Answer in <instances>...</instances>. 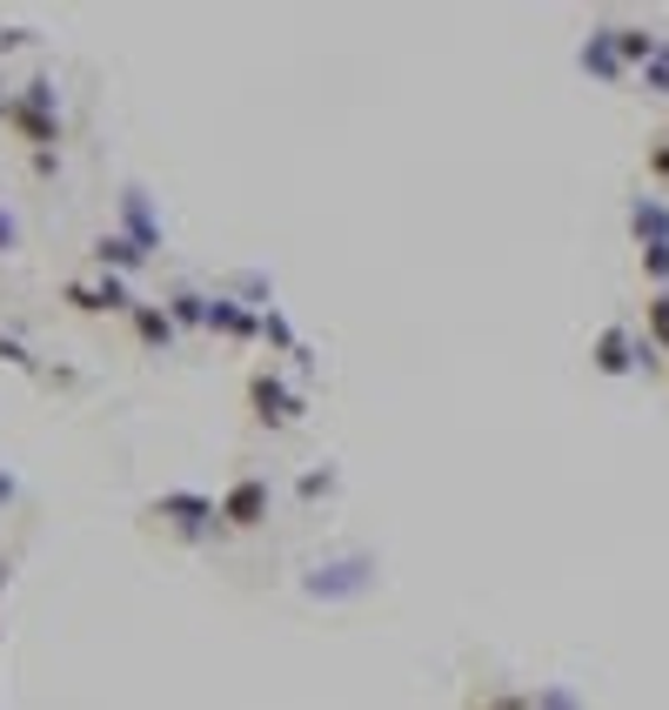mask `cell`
<instances>
[{
	"instance_id": "1",
	"label": "cell",
	"mask_w": 669,
	"mask_h": 710,
	"mask_svg": "<svg viewBox=\"0 0 669 710\" xmlns=\"http://www.w3.org/2000/svg\"><path fill=\"white\" fill-rule=\"evenodd\" d=\"M248 396H255V416H261V422H274V429H289V422L302 416V396L289 389L282 375H268V369L248 382Z\"/></svg>"
},
{
	"instance_id": "2",
	"label": "cell",
	"mask_w": 669,
	"mask_h": 710,
	"mask_svg": "<svg viewBox=\"0 0 669 710\" xmlns=\"http://www.w3.org/2000/svg\"><path fill=\"white\" fill-rule=\"evenodd\" d=\"M268 516V482L261 476H242L228 497H221V523H235V529H255Z\"/></svg>"
},
{
	"instance_id": "3",
	"label": "cell",
	"mask_w": 669,
	"mask_h": 710,
	"mask_svg": "<svg viewBox=\"0 0 669 710\" xmlns=\"http://www.w3.org/2000/svg\"><path fill=\"white\" fill-rule=\"evenodd\" d=\"M154 516L181 523V529H208V523L221 516V503H208V497H188V489H175V497H161V503H154Z\"/></svg>"
},
{
	"instance_id": "4",
	"label": "cell",
	"mask_w": 669,
	"mask_h": 710,
	"mask_svg": "<svg viewBox=\"0 0 669 710\" xmlns=\"http://www.w3.org/2000/svg\"><path fill=\"white\" fill-rule=\"evenodd\" d=\"M68 302H74L81 315H101V309H134V295H128V289H121L115 276H107L101 289H87V282H74V289H68Z\"/></svg>"
},
{
	"instance_id": "5",
	"label": "cell",
	"mask_w": 669,
	"mask_h": 710,
	"mask_svg": "<svg viewBox=\"0 0 669 710\" xmlns=\"http://www.w3.org/2000/svg\"><path fill=\"white\" fill-rule=\"evenodd\" d=\"M121 214H128V242H141V248L154 255V248H161V229H154V214H148V195H141V188L121 195Z\"/></svg>"
},
{
	"instance_id": "6",
	"label": "cell",
	"mask_w": 669,
	"mask_h": 710,
	"mask_svg": "<svg viewBox=\"0 0 669 710\" xmlns=\"http://www.w3.org/2000/svg\"><path fill=\"white\" fill-rule=\"evenodd\" d=\"M134 329H141L148 349H167V342H175V315L154 309V302H134Z\"/></svg>"
},
{
	"instance_id": "7",
	"label": "cell",
	"mask_w": 669,
	"mask_h": 710,
	"mask_svg": "<svg viewBox=\"0 0 669 710\" xmlns=\"http://www.w3.org/2000/svg\"><path fill=\"white\" fill-rule=\"evenodd\" d=\"M208 329H221V336H255L261 322H255L248 309H235L228 295H214V302H208Z\"/></svg>"
},
{
	"instance_id": "8",
	"label": "cell",
	"mask_w": 669,
	"mask_h": 710,
	"mask_svg": "<svg viewBox=\"0 0 669 710\" xmlns=\"http://www.w3.org/2000/svg\"><path fill=\"white\" fill-rule=\"evenodd\" d=\"M94 261H101V268H141V261H148V248H141V242H128V235H101V242H94Z\"/></svg>"
},
{
	"instance_id": "9",
	"label": "cell",
	"mask_w": 669,
	"mask_h": 710,
	"mask_svg": "<svg viewBox=\"0 0 669 710\" xmlns=\"http://www.w3.org/2000/svg\"><path fill=\"white\" fill-rule=\"evenodd\" d=\"M596 369H609V375L630 369V336H623V329H609V336L596 342Z\"/></svg>"
},
{
	"instance_id": "10",
	"label": "cell",
	"mask_w": 669,
	"mask_h": 710,
	"mask_svg": "<svg viewBox=\"0 0 669 710\" xmlns=\"http://www.w3.org/2000/svg\"><path fill=\"white\" fill-rule=\"evenodd\" d=\"M167 315H175V322H208V302L201 295H175V302H167Z\"/></svg>"
},
{
	"instance_id": "11",
	"label": "cell",
	"mask_w": 669,
	"mask_h": 710,
	"mask_svg": "<svg viewBox=\"0 0 669 710\" xmlns=\"http://www.w3.org/2000/svg\"><path fill=\"white\" fill-rule=\"evenodd\" d=\"M0 362H14V369H34V356L14 342V336H0Z\"/></svg>"
},
{
	"instance_id": "12",
	"label": "cell",
	"mask_w": 669,
	"mask_h": 710,
	"mask_svg": "<svg viewBox=\"0 0 669 710\" xmlns=\"http://www.w3.org/2000/svg\"><path fill=\"white\" fill-rule=\"evenodd\" d=\"M636 229H649V235H662V229H669V214H662V208H636Z\"/></svg>"
},
{
	"instance_id": "13",
	"label": "cell",
	"mask_w": 669,
	"mask_h": 710,
	"mask_svg": "<svg viewBox=\"0 0 669 710\" xmlns=\"http://www.w3.org/2000/svg\"><path fill=\"white\" fill-rule=\"evenodd\" d=\"M14 242H21V222H14V214H8V208H0V255H8Z\"/></svg>"
},
{
	"instance_id": "14",
	"label": "cell",
	"mask_w": 669,
	"mask_h": 710,
	"mask_svg": "<svg viewBox=\"0 0 669 710\" xmlns=\"http://www.w3.org/2000/svg\"><path fill=\"white\" fill-rule=\"evenodd\" d=\"M21 40H27V34H21V27H8V34H0V47H21Z\"/></svg>"
},
{
	"instance_id": "15",
	"label": "cell",
	"mask_w": 669,
	"mask_h": 710,
	"mask_svg": "<svg viewBox=\"0 0 669 710\" xmlns=\"http://www.w3.org/2000/svg\"><path fill=\"white\" fill-rule=\"evenodd\" d=\"M8 497H14V482H8V476H0V503H8Z\"/></svg>"
},
{
	"instance_id": "16",
	"label": "cell",
	"mask_w": 669,
	"mask_h": 710,
	"mask_svg": "<svg viewBox=\"0 0 669 710\" xmlns=\"http://www.w3.org/2000/svg\"><path fill=\"white\" fill-rule=\"evenodd\" d=\"M0 583H8V570H0Z\"/></svg>"
}]
</instances>
